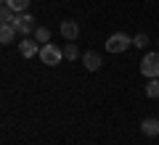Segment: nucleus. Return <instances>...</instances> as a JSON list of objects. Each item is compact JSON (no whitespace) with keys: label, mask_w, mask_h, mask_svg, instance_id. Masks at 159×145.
I'll use <instances>...</instances> for the list:
<instances>
[{"label":"nucleus","mask_w":159,"mask_h":145,"mask_svg":"<svg viewBox=\"0 0 159 145\" xmlns=\"http://www.w3.org/2000/svg\"><path fill=\"white\" fill-rule=\"evenodd\" d=\"M146 98H159V77L148 79V84H146Z\"/></svg>","instance_id":"nucleus-12"},{"label":"nucleus","mask_w":159,"mask_h":145,"mask_svg":"<svg viewBox=\"0 0 159 145\" xmlns=\"http://www.w3.org/2000/svg\"><path fill=\"white\" fill-rule=\"evenodd\" d=\"M61 58H64V50H61V48H56L53 42L40 45V61L45 63V66H58Z\"/></svg>","instance_id":"nucleus-1"},{"label":"nucleus","mask_w":159,"mask_h":145,"mask_svg":"<svg viewBox=\"0 0 159 145\" xmlns=\"http://www.w3.org/2000/svg\"><path fill=\"white\" fill-rule=\"evenodd\" d=\"M13 27H16L19 34H34V29H37V24H34V19L29 16V13H16L13 16Z\"/></svg>","instance_id":"nucleus-4"},{"label":"nucleus","mask_w":159,"mask_h":145,"mask_svg":"<svg viewBox=\"0 0 159 145\" xmlns=\"http://www.w3.org/2000/svg\"><path fill=\"white\" fill-rule=\"evenodd\" d=\"M82 63H85V69H88V71H98L103 61H101V56H98L96 50H88L85 56H82Z\"/></svg>","instance_id":"nucleus-7"},{"label":"nucleus","mask_w":159,"mask_h":145,"mask_svg":"<svg viewBox=\"0 0 159 145\" xmlns=\"http://www.w3.org/2000/svg\"><path fill=\"white\" fill-rule=\"evenodd\" d=\"M157 45H159V42H157Z\"/></svg>","instance_id":"nucleus-15"},{"label":"nucleus","mask_w":159,"mask_h":145,"mask_svg":"<svg viewBox=\"0 0 159 145\" xmlns=\"http://www.w3.org/2000/svg\"><path fill=\"white\" fill-rule=\"evenodd\" d=\"M130 45H133V37H127L125 32H114L111 37L106 40V50L109 53H125Z\"/></svg>","instance_id":"nucleus-2"},{"label":"nucleus","mask_w":159,"mask_h":145,"mask_svg":"<svg viewBox=\"0 0 159 145\" xmlns=\"http://www.w3.org/2000/svg\"><path fill=\"white\" fill-rule=\"evenodd\" d=\"M80 56V50H77V45L74 42H69L66 48H64V58H66V61H74V58Z\"/></svg>","instance_id":"nucleus-13"},{"label":"nucleus","mask_w":159,"mask_h":145,"mask_svg":"<svg viewBox=\"0 0 159 145\" xmlns=\"http://www.w3.org/2000/svg\"><path fill=\"white\" fill-rule=\"evenodd\" d=\"M19 53H21L24 58L40 56V50H37V40H29V37H24L21 42H19Z\"/></svg>","instance_id":"nucleus-6"},{"label":"nucleus","mask_w":159,"mask_h":145,"mask_svg":"<svg viewBox=\"0 0 159 145\" xmlns=\"http://www.w3.org/2000/svg\"><path fill=\"white\" fill-rule=\"evenodd\" d=\"M141 132L146 134V137H159V119H143Z\"/></svg>","instance_id":"nucleus-8"},{"label":"nucleus","mask_w":159,"mask_h":145,"mask_svg":"<svg viewBox=\"0 0 159 145\" xmlns=\"http://www.w3.org/2000/svg\"><path fill=\"white\" fill-rule=\"evenodd\" d=\"M58 32H61L64 40H69V42H74V40L80 37V24L77 21H61V27H58Z\"/></svg>","instance_id":"nucleus-5"},{"label":"nucleus","mask_w":159,"mask_h":145,"mask_svg":"<svg viewBox=\"0 0 159 145\" xmlns=\"http://www.w3.org/2000/svg\"><path fill=\"white\" fill-rule=\"evenodd\" d=\"M133 45H135V48H146V45H148V34L146 32L135 34V37H133Z\"/></svg>","instance_id":"nucleus-14"},{"label":"nucleus","mask_w":159,"mask_h":145,"mask_svg":"<svg viewBox=\"0 0 159 145\" xmlns=\"http://www.w3.org/2000/svg\"><path fill=\"white\" fill-rule=\"evenodd\" d=\"M13 40H16V27L13 24H0V42L11 45Z\"/></svg>","instance_id":"nucleus-9"},{"label":"nucleus","mask_w":159,"mask_h":145,"mask_svg":"<svg viewBox=\"0 0 159 145\" xmlns=\"http://www.w3.org/2000/svg\"><path fill=\"white\" fill-rule=\"evenodd\" d=\"M3 3H6L13 13H27V8H29V0H3Z\"/></svg>","instance_id":"nucleus-10"},{"label":"nucleus","mask_w":159,"mask_h":145,"mask_svg":"<svg viewBox=\"0 0 159 145\" xmlns=\"http://www.w3.org/2000/svg\"><path fill=\"white\" fill-rule=\"evenodd\" d=\"M34 40H37L40 45H48V40H51V29H48V27H37V29H34Z\"/></svg>","instance_id":"nucleus-11"},{"label":"nucleus","mask_w":159,"mask_h":145,"mask_svg":"<svg viewBox=\"0 0 159 145\" xmlns=\"http://www.w3.org/2000/svg\"><path fill=\"white\" fill-rule=\"evenodd\" d=\"M141 74H143V77H148V79L159 77V53H146V56H143Z\"/></svg>","instance_id":"nucleus-3"}]
</instances>
